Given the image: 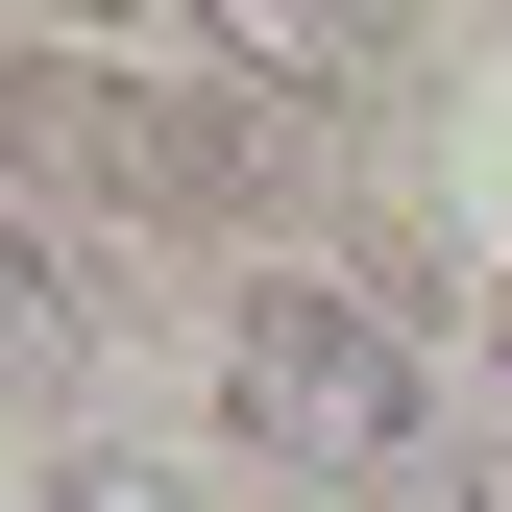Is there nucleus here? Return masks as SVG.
I'll return each instance as SVG.
<instances>
[{
  "instance_id": "nucleus-5",
  "label": "nucleus",
  "mask_w": 512,
  "mask_h": 512,
  "mask_svg": "<svg viewBox=\"0 0 512 512\" xmlns=\"http://www.w3.org/2000/svg\"><path fill=\"white\" fill-rule=\"evenodd\" d=\"M464 512H512V464H488V488H464Z\"/></svg>"
},
{
  "instance_id": "nucleus-3",
  "label": "nucleus",
  "mask_w": 512,
  "mask_h": 512,
  "mask_svg": "<svg viewBox=\"0 0 512 512\" xmlns=\"http://www.w3.org/2000/svg\"><path fill=\"white\" fill-rule=\"evenodd\" d=\"M49 512H196V488H171V464H147V439H98V464H74V488H49Z\"/></svg>"
},
{
  "instance_id": "nucleus-1",
  "label": "nucleus",
  "mask_w": 512,
  "mask_h": 512,
  "mask_svg": "<svg viewBox=\"0 0 512 512\" xmlns=\"http://www.w3.org/2000/svg\"><path fill=\"white\" fill-rule=\"evenodd\" d=\"M220 415L269 439L293 488H391L415 415H439V366H415V317L366 293V269H244V317H220Z\"/></svg>"
},
{
  "instance_id": "nucleus-2",
  "label": "nucleus",
  "mask_w": 512,
  "mask_h": 512,
  "mask_svg": "<svg viewBox=\"0 0 512 512\" xmlns=\"http://www.w3.org/2000/svg\"><path fill=\"white\" fill-rule=\"evenodd\" d=\"M0 171H49L74 220H220L244 147L196 74H122V49H0Z\"/></svg>"
},
{
  "instance_id": "nucleus-4",
  "label": "nucleus",
  "mask_w": 512,
  "mask_h": 512,
  "mask_svg": "<svg viewBox=\"0 0 512 512\" xmlns=\"http://www.w3.org/2000/svg\"><path fill=\"white\" fill-rule=\"evenodd\" d=\"M293 512H366V488H293Z\"/></svg>"
}]
</instances>
